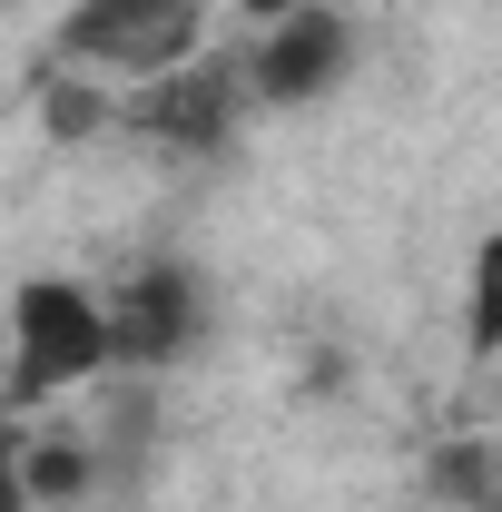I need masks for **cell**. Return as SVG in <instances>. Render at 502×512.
<instances>
[{
	"label": "cell",
	"mask_w": 502,
	"mask_h": 512,
	"mask_svg": "<svg viewBox=\"0 0 502 512\" xmlns=\"http://www.w3.org/2000/svg\"><path fill=\"white\" fill-rule=\"evenodd\" d=\"M119 365V325L109 306L89 296V286H69V276H30L20 296H10V394L30 404V394H69V384L109 375Z\"/></svg>",
	"instance_id": "cell-1"
},
{
	"label": "cell",
	"mask_w": 502,
	"mask_h": 512,
	"mask_svg": "<svg viewBox=\"0 0 502 512\" xmlns=\"http://www.w3.org/2000/svg\"><path fill=\"white\" fill-rule=\"evenodd\" d=\"M197 40H207L197 0H69V20H60V50H69V60L128 69V79H168V69H188Z\"/></svg>",
	"instance_id": "cell-2"
},
{
	"label": "cell",
	"mask_w": 502,
	"mask_h": 512,
	"mask_svg": "<svg viewBox=\"0 0 502 512\" xmlns=\"http://www.w3.org/2000/svg\"><path fill=\"white\" fill-rule=\"evenodd\" d=\"M345 60H355V30L335 20V10H296V20H276L266 40H256V60H247V79H256V99L266 109H306V99H325L335 79H345Z\"/></svg>",
	"instance_id": "cell-3"
},
{
	"label": "cell",
	"mask_w": 502,
	"mask_h": 512,
	"mask_svg": "<svg viewBox=\"0 0 502 512\" xmlns=\"http://www.w3.org/2000/svg\"><path fill=\"white\" fill-rule=\"evenodd\" d=\"M128 119L148 128L158 148H227V128H237V69H168V79H138V99H128Z\"/></svg>",
	"instance_id": "cell-4"
},
{
	"label": "cell",
	"mask_w": 502,
	"mask_h": 512,
	"mask_svg": "<svg viewBox=\"0 0 502 512\" xmlns=\"http://www.w3.org/2000/svg\"><path fill=\"white\" fill-rule=\"evenodd\" d=\"M109 325H119V365H138V375L197 355V276L188 266H138L128 296L109 306Z\"/></svg>",
	"instance_id": "cell-5"
},
{
	"label": "cell",
	"mask_w": 502,
	"mask_h": 512,
	"mask_svg": "<svg viewBox=\"0 0 502 512\" xmlns=\"http://www.w3.org/2000/svg\"><path fill=\"white\" fill-rule=\"evenodd\" d=\"M89 444H69V434H50V444H20V493L30 503H79L89 493Z\"/></svg>",
	"instance_id": "cell-6"
},
{
	"label": "cell",
	"mask_w": 502,
	"mask_h": 512,
	"mask_svg": "<svg viewBox=\"0 0 502 512\" xmlns=\"http://www.w3.org/2000/svg\"><path fill=\"white\" fill-rule=\"evenodd\" d=\"M434 493L443 503H502V444H443L434 453Z\"/></svg>",
	"instance_id": "cell-7"
},
{
	"label": "cell",
	"mask_w": 502,
	"mask_h": 512,
	"mask_svg": "<svg viewBox=\"0 0 502 512\" xmlns=\"http://www.w3.org/2000/svg\"><path fill=\"white\" fill-rule=\"evenodd\" d=\"M463 325H473V355H502V227L473 247V306H463Z\"/></svg>",
	"instance_id": "cell-8"
},
{
	"label": "cell",
	"mask_w": 502,
	"mask_h": 512,
	"mask_svg": "<svg viewBox=\"0 0 502 512\" xmlns=\"http://www.w3.org/2000/svg\"><path fill=\"white\" fill-rule=\"evenodd\" d=\"M40 119L60 128V138H89V128H109V99L79 89V79H50V89H40Z\"/></svg>",
	"instance_id": "cell-9"
},
{
	"label": "cell",
	"mask_w": 502,
	"mask_h": 512,
	"mask_svg": "<svg viewBox=\"0 0 502 512\" xmlns=\"http://www.w3.org/2000/svg\"><path fill=\"white\" fill-rule=\"evenodd\" d=\"M237 10H247V20H266V30H276V20H296L306 0H237Z\"/></svg>",
	"instance_id": "cell-10"
}]
</instances>
